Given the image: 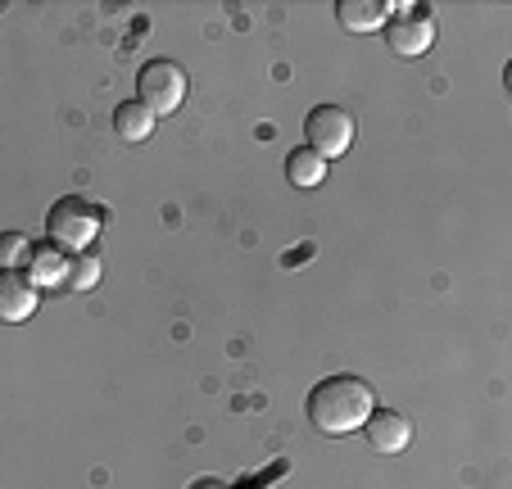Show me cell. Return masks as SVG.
<instances>
[{
	"instance_id": "obj_1",
	"label": "cell",
	"mask_w": 512,
	"mask_h": 489,
	"mask_svg": "<svg viewBox=\"0 0 512 489\" xmlns=\"http://www.w3.org/2000/svg\"><path fill=\"white\" fill-rule=\"evenodd\" d=\"M304 413H309L313 431L322 435H349V431H363L368 417L377 413V394L363 376H327L309 390V403H304Z\"/></svg>"
},
{
	"instance_id": "obj_2",
	"label": "cell",
	"mask_w": 512,
	"mask_h": 489,
	"mask_svg": "<svg viewBox=\"0 0 512 489\" xmlns=\"http://www.w3.org/2000/svg\"><path fill=\"white\" fill-rule=\"evenodd\" d=\"M100 227H105V213H100V204L82 200V195H64V200L50 204L46 213V236L50 245H59L64 254H82L96 245Z\"/></svg>"
},
{
	"instance_id": "obj_3",
	"label": "cell",
	"mask_w": 512,
	"mask_h": 489,
	"mask_svg": "<svg viewBox=\"0 0 512 489\" xmlns=\"http://www.w3.org/2000/svg\"><path fill=\"white\" fill-rule=\"evenodd\" d=\"M186 91H191V82H186V73L173 64V59H150V64L136 73V100H141L155 118L182 109Z\"/></svg>"
},
{
	"instance_id": "obj_4",
	"label": "cell",
	"mask_w": 512,
	"mask_h": 489,
	"mask_svg": "<svg viewBox=\"0 0 512 489\" xmlns=\"http://www.w3.org/2000/svg\"><path fill=\"white\" fill-rule=\"evenodd\" d=\"M304 136H309V150L331 163L354 145V114L340 105H318L304 118Z\"/></svg>"
},
{
	"instance_id": "obj_5",
	"label": "cell",
	"mask_w": 512,
	"mask_h": 489,
	"mask_svg": "<svg viewBox=\"0 0 512 489\" xmlns=\"http://www.w3.org/2000/svg\"><path fill=\"white\" fill-rule=\"evenodd\" d=\"M435 41V23L422 10H404L399 19H386V46L399 59H422Z\"/></svg>"
},
{
	"instance_id": "obj_6",
	"label": "cell",
	"mask_w": 512,
	"mask_h": 489,
	"mask_svg": "<svg viewBox=\"0 0 512 489\" xmlns=\"http://www.w3.org/2000/svg\"><path fill=\"white\" fill-rule=\"evenodd\" d=\"M363 431H368V444L377 453H404L413 444V422L404 413H395V408H377Z\"/></svg>"
},
{
	"instance_id": "obj_7",
	"label": "cell",
	"mask_w": 512,
	"mask_h": 489,
	"mask_svg": "<svg viewBox=\"0 0 512 489\" xmlns=\"http://www.w3.org/2000/svg\"><path fill=\"white\" fill-rule=\"evenodd\" d=\"M41 295L28 277L19 272H0V322H28L37 313Z\"/></svg>"
},
{
	"instance_id": "obj_8",
	"label": "cell",
	"mask_w": 512,
	"mask_h": 489,
	"mask_svg": "<svg viewBox=\"0 0 512 489\" xmlns=\"http://www.w3.org/2000/svg\"><path fill=\"white\" fill-rule=\"evenodd\" d=\"M336 19L345 32H377V28H386L390 5L386 0H340Z\"/></svg>"
},
{
	"instance_id": "obj_9",
	"label": "cell",
	"mask_w": 512,
	"mask_h": 489,
	"mask_svg": "<svg viewBox=\"0 0 512 489\" xmlns=\"http://www.w3.org/2000/svg\"><path fill=\"white\" fill-rule=\"evenodd\" d=\"M28 281H32V286H41V290L64 286V281H68V254L59 250V245H32Z\"/></svg>"
},
{
	"instance_id": "obj_10",
	"label": "cell",
	"mask_w": 512,
	"mask_h": 489,
	"mask_svg": "<svg viewBox=\"0 0 512 489\" xmlns=\"http://www.w3.org/2000/svg\"><path fill=\"white\" fill-rule=\"evenodd\" d=\"M114 132L123 136V141H150V132H155V114H150L141 100H123V105L114 109Z\"/></svg>"
},
{
	"instance_id": "obj_11",
	"label": "cell",
	"mask_w": 512,
	"mask_h": 489,
	"mask_svg": "<svg viewBox=\"0 0 512 489\" xmlns=\"http://www.w3.org/2000/svg\"><path fill=\"white\" fill-rule=\"evenodd\" d=\"M286 177H290V186H304V191H313V186L327 182V159H322V154H313L309 145H304V150H290Z\"/></svg>"
},
{
	"instance_id": "obj_12",
	"label": "cell",
	"mask_w": 512,
	"mask_h": 489,
	"mask_svg": "<svg viewBox=\"0 0 512 489\" xmlns=\"http://www.w3.org/2000/svg\"><path fill=\"white\" fill-rule=\"evenodd\" d=\"M64 286H73V290H96V286H100V254H96V250L73 254V259H68V281H64Z\"/></svg>"
},
{
	"instance_id": "obj_13",
	"label": "cell",
	"mask_w": 512,
	"mask_h": 489,
	"mask_svg": "<svg viewBox=\"0 0 512 489\" xmlns=\"http://www.w3.org/2000/svg\"><path fill=\"white\" fill-rule=\"evenodd\" d=\"M32 259V240L23 231H0V272H19Z\"/></svg>"
},
{
	"instance_id": "obj_14",
	"label": "cell",
	"mask_w": 512,
	"mask_h": 489,
	"mask_svg": "<svg viewBox=\"0 0 512 489\" xmlns=\"http://www.w3.org/2000/svg\"><path fill=\"white\" fill-rule=\"evenodd\" d=\"M195 489H223V485H218V480H200V485H195Z\"/></svg>"
}]
</instances>
